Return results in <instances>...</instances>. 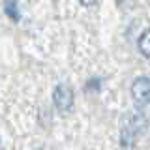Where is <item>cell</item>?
<instances>
[{
	"mask_svg": "<svg viewBox=\"0 0 150 150\" xmlns=\"http://www.w3.org/2000/svg\"><path fill=\"white\" fill-rule=\"evenodd\" d=\"M146 128V118L141 112H131L126 116V120L122 122V129H120V144L124 150H131L137 143L139 135Z\"/></svg>",
	"mask_w": 150,
	"mask_h": 150,
	"instance_id": "cell-1",
	"label": "cell"
},
{
	"mask_svg": "<svg viewBox=\"0 0 150 150\" xmlns=\"http://www.w3.org/2000/svg\"><path fill=\"white\" fill-rule=\"evenodd\" d=\"M53 101H54V107L58 109L60 115L69 112L71 107H73V90L68 86V84H58V86L54 88Z\"/></svg>",
	"mask_w": 150,
	"mask_h": 150,
	"instance_id": "cell-2",
	"label": "cell"
},
{
	"mask_svg": "<svg viewBox=\"0 0 150 150\" xmlns=\"http://www.w3.org/2000/svg\"><path fill=\"white\" fill-rule=\"evenodd\" d=\"M131 98L137 105H148L150 103V79L137 77L131 83Z\"/></svg>",
	"mask_w": 150,
	"mask_h": 150,
	"instance_id": "cell-3",
	"label": "cell"
},
{
	"mask_svg": "<svg viewBox=\"0 0 150 150\" xmlns=\"http://www.w3.org/2000/svg\"><path fill=\"white\" fill-rule=\"evenodd\" d=\"M4 11L6 15L11 19V21H19L21 19V13H19V6H17V0H4Z\"/></svg>",
	"mask_w": 150,
	"mask_h": 150,
	"instance_id": "cell-4",
	"label": "cell"
},
{
	"mask_svg": "<svg viewBox=\"0 0 150 150\" xmlns=\"http://www.w3.org/2000/svg\"><path fill=\"white\" fill-rule=\"evenodd\" d=\"M139 51H141V54L150 56V28L144 30L139 38Z\"/></svg>",
	"mask_w": 150,
	"mask_h": 150,
	"instance_id": "cell-5",
	"label": "cell"
},
{
	"mask_svg": "<svg viewBox=\"0 0 150 150\" xmlns=\"http://www.w3.org/2000/svg\"><path fill=\"white\" fill-rule=\"evenodd\" d=\"M100 86H101V81L100 79H90V81L86 83V90H100Z\"/></svg>",
	"mask_w": 150,
	"mask_h": 150,
	"instance_id": "cell-6",
	"label": "cell"
},
{
	"mask_svg": "<svg viewBox=\"0 0 150 150\" xmlns=\"http://www.w3.org/2000/svg\"><path fill=\"white\" fill-rule=\"evenodd\" d=\"M79 2H81L83 6H94V4H96L98 0H79Z\"/></svg>",
	"mask_w": 150,
	"mask_h": 150,
	"instance_id": "cell-7",
	"label": "cell"
}]
</instances>
